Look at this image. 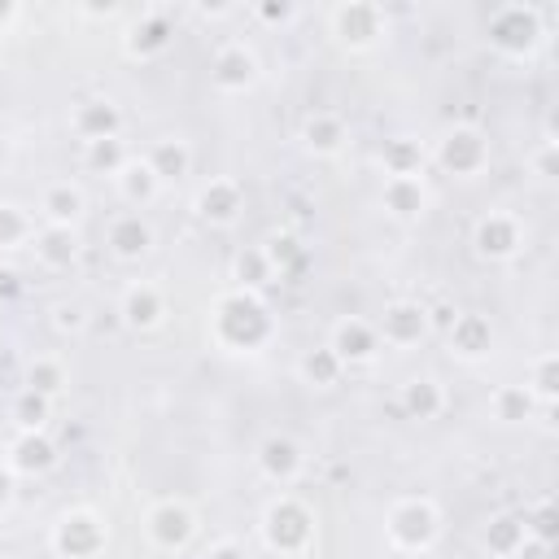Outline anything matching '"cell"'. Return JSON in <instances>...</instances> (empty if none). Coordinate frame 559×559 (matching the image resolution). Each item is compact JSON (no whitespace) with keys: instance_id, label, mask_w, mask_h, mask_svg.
<instances>
[{"instance_id":"1","label":"cell","mask_w":559,"mask_h":559,"mask_svg":"<svg viewBox=\"0 0 559 559\" xmlns=\"http://www.w3.org/2000/svg\"><path fill=\"white\" fill-rule=\"evenodd\" d=\"M214 336L227 345V349H253L271 336V314L262 306L258 293H227L218 306H214Z\"/></svg>"},{"instance_id":"2","label":"cell","mask_w":559,"mask_h":559,"mask_svg":"<svg viewBox=\"0 0 559 559\" xmlns=\"http://www.w3.org/2000/svg\"><path fill=\"white\" fill-rule=\"evenodd\" d=\"M310 537H314V515H310V507L301 498L280 493L275 502H266V511H262V542L271 550L301 555L310 546Z\"/></svg>"},{"instance_id":"3","label":"cell","mask_w":559,"mask_h":559,"mask_svg":"<svg viewBox=\"0 0 559 559\" xmlns=\"http://www.w3.org/2000/svg\"><path fill=\"white\" fill-rule=\"evenodd\" d=\"M384 533L397 550H428L441 533V511L432 498H402V502H393Z\"/></svg>"},{"instance_id":"4","label":"cell","mask_w":559,"mask_h":559,"mask_svg":"<svg viewBox=\"0 0 559 559\" xmlns=\"http://www.w3.org/2000/svg\"><path fill=\"white\" fill-rule=\"evenodd\" d=\"M489 39L507 57H528L542 44V13L533 4H502L489 17Z\"/></svg>"},{"instance_id":"5","label":"cell","mask_w":559,"mask_h":559,"mask_svg":"<svg viewBox=\"0 0 559 559\" xmlns=\"http://www.w3.org/2000/svg\"><path fill=\"white\" fill-rule=\"evenodd\" d=\"M105 524L96 511H66L52 528V550L57 559H96L105 550Z\"/></svg>"},{"instance_id":"6","label":"cell","mask_w":559,"mask_h":559,"mask_svg":"<svg viewBox=\"0 0 559 559\" xmlns=\"http://www.w3.org/2000/svg\"><path fill=\"white\" fill-rule=\"evenodd\" d=\"M144 533H148V542H153L157 550H183V546L192 542V533H197V515H192L183 502L162 498V502L148 507Z\"/></svg>"},{"instance_id":"7","label":"cell","mask_w":559,"mask_h":559,"mask_svg":"<svg viewBox=\"0 0 559 559\" xmlns=\"http://www.w3.org/2000/svg\"><path fill=\"white\" fill-rule=\"evenodd\" d=\"M437 162H441V170L472 179L489 162V144H485V135L476 127H454V131H445L437 140Z\"/></svg>"},{"instance_id":"8","label":"cell","mask_w":559,"mask_h":559,"mask_svg":"<svg viewBox=\"0 0 559 559\" xmlns=\"http://www.w3.org/2000/svg\"><path fill=\"white\" fill-rule=\"evenodd\" d=\"M332 35H336L341 44H349V48H371V44L384 35V13H380V4H358V0L336 4V9H332Z\"/></svg>"},{"instance_id":"9","label":"cell","mask_w":559,"mask_h":559,"mask_svg":"<svg viewBox=\"0 0 559 559\" xmlns=\"http://www.w3.org/2000/svg\"><path fill=\"white\" fill-rule=\"evenodd\" d=\"M472 245H476V253L489 258V262H507V258H515L520 245H524V236H520V218H515V214H502V210H489V214L476 223Z\"/></svg>"},{"instance_id":"10","label":"cell","mask_w":559,"mask_h":559,"mask_svg":"<svg viewBox=\"0 0 559 559\" xmlns=\"http://www.w3.org/2000/svg\"><path fill=\"white\" fill-rule=\"evenodd\" d=\"M428 328H432V310L428 306H419V301H393V306H384L376 336L384 345H419L428 336Z\"/></svg>"},{"instance_id":"11","label":"cell","mask_w":559,"mask_h":559,"mask_svg":"<svg viewBox=\"0 0 559 559\" xmlns=\"http://www.w3.org/2000/svg\"><path fill=\"white\" fill-rule=\"evenodd\" d=\"M210 79H214V87H223V92H245V87H253V79H258V57H253V48H245L240 39L223 44V48L214 52V61H210Z\"/></svg>"},{"instance_id":"12","label":"cell","mask_w":559,"mask_h":559,"mask_svg":"<svg viewBox=\"0 0 559 559\" xmlns=\"http://www.w3.org/2000/svg\"><path fill=\"white\" fill-rule=\"evenodd\" d=\"M328 349L341 358V362H367L376 349H380V336H376V323H367V319H354V314H345L336 328H332V336H328Z\"/></svg>"},{"instance_id":"13","label":"cell","mask_w":559,"mask_h":559,"mask_svg":"<svg viewBox=\"0 0 559 559\" xmlns=\"http://www.w3.org/2000/svg\"><path fill=\"white\" fill-rule=\"evenodd\" d=\"M197 214L205 218V223H214V227H231L236 218H240V183L236 179H210L201 192H197Z\"/></svg>"},{"instance_id":"14","label":"cell","mask_w":559,"mask_h":559,"mask_svg":"<svg viewBox=\"0 0 559 559\" xmlns=\"http://www.w3.org/2000/svg\"><path fill=\"white\" fill-rule=\"evenodd\" d=\"M301 463H306V454H301V445H297L293 437L271 432V437L258 445V467H262V476H266V480H275V485L297 480Z\"/></svg>"},{"instance_id":"15","label":"cell","mask_w":559,"mask_h":559,"mask_svg":"<svg viewBox=\"0 0 559 559\" xmlns=\"http://www.w3.org/2000/svg\"><path fill=\"white\" fill-rule=\"evenodd\" d=\"M380 201L393 218H419L428 210V188H424L419 175H384Z\"/></svg>"},{"instance_id":"16","label":"cell","mask_w":559,"mask_h":559,"mask_svg":"<svg viewBox=\"0 0 559 559\" xmlns=\"http://www.w3.org/2000/svg\"><path fill=\"white\" fill-rule=\"evenodd\" d=\"M118 314H122V323L127 328H157L162 323V314H166V297L153 288V284H131L127 293H122V301H118Z\"/></svg>"},{"instance_id":"17","label":"cell","mask_w":559,"mask_h":559,"mask_svg":"<svg viewBox=\"0 0 559 559\" xmlns=\"http://www.w3.org/2000/svg\"><path fill=\"white\" fill-rule=\"evenodd\" d=\"M57 463V445L44 437V432H17V441L9 445V472H22V476H39Z\"/></svg>"},{"instance_id":"18","label":"cell","mask_w":559,"mask_h":559,"mask_svg":"<svg viewBox=\"0 0 559 559\" xmlns=\"http://www.w3.org/2000/svg\"><path fill=\"white\" fill-rule=\"evenodd\" d=\"M31 240H35V258H39L44 266H52V271H61V266H70V262L79 258V231H74V227H52V223H44Z\"/></svg>"},{"instance_id":"19","label":"cell","mask_w":559,"mask_h":559,"mask_svg":"<svg viewBox=\"0 0 559 559\" xmlns=\"http://www.w3.org/2000/svg\"><path fill=\"white\" fill-rule=\"evenodd\" d=\"M74 131L83 135V144H92V140H114L118 135V127H122V118H118V105L114 100H87V105H79L74 109Z\"/></svg>"},{"instance_id":"20","label":"cell","mask_w":559,"mask_h":559,"mask_svg":"<svg viewBox=\"0 0 559 559\" xmlns=\"http://www.w3.org/2000/svg\"><path fill=\"white\" fill-rule=\"evenodd\" d=\"M445 328H450V349H454V354H463V358L489 354L493 332H489V319H485V314H463V310H459Z\"/></svg>"},{"instance_id":"21","label":"cell","mask_w":559,"mask_h":559,"mask_svg":"<svg viewBox=\"0 0 559 559\" xmlns=\"http://www.w3.org/2000/svg\"><path fill=\"white\" fill-rule=\"evenodd\" d=\"M301 140H306V148H310V153H323V157H332V153H341V148H345L349 131H345V122H341L336 114L319 109V114H310V118H306V127H301Z\"/></svg>"},{"instance_id":"22","label":"cell","mask_w":559,"mask_h":559,"mask_svg":"<svg viewBox=\"0 0 559 559\" xmlns=\"http://www.w3.org/2000/svg\"><path fill=\"white\" fill-rule=\"evenodd\" d=\"M148 245H153V231H148V223L140 218V214H118L114 223H109V249L118 253V258H144L148 253Z\"/></svg>"},{"instance_id":"23","label":"cell","mask_w":559,"mask_h":559,"mask_svg":"<svg viewBox=\"0 0 559 559\" xmlns=\"http://www.w3.org/2000/svg\"><path fill=\"white\" fill-rule=\"evenodd\" d=\"M402 406H406L411 419H437L445 411V393L432 376H415V380L402 384Z\"/></svg>"},{"instance_id":"24","label":"cell","mask_w":559,"mask_h":559,"mask_svg":"<svg viewBox=\"0 0 559 559\" xmlns=\"http://www.w3.org/2000/svg\"><path fill=\"white\" fill-rule=\"evenodd\" d=\"M144 162L153 166L157 183H166V179H183V175H188V166H192V148H188L183 140H175V135H166V140H157V144L148 148V157H144Z\"/></svg>"},{"instance_id":"25","label":"cell","mask_w":559,"mask_h":559,"mask_svg":"<svg viewBox=\"0 0 559 559\" xmlns=\"http://www.w3.org/2000/svg\"><path fill=\"white\" fill-rule=\"evenodd\" d=\"M524 542H528V533H524V515L502 511V515H493V520L485 524V546H489L493 555H502V559H515V555L524 550Z\"/></svg>"},{"instance_id":"26","label":"cell","mask_w":559,"mask_h":559,"mask_svg":"<svg viewBox=\"0 0 559 559\" xmlns=\"http://www.w3.org/2000/svg\"><path fill=\"white\" fill-rule=\"evenodd\" d=\"M39 210H44V218H48L52 227H74V223L83 218V192H79L74 183H52V188L44 192Z\"/></svg>"},{"instance_id":"27","label":"cell","mask_w":559,"mask_h":559,"mask_svg":"<svg viewBox=\"0 0 559 559\" xmlns=\"http://www.w3.org/2000/svg\"><path fill=\"white\" fill-rule=\"evenodd\" d=\"M166 44H170V22L162 13H144L127 35V52L135 57H157Z\"/></svg>"},{"instance_id":"28","label":"cell","mask_w":559,"mask_h":559,"mask_svg":"<svg viewBox=\"0 0 559 559\" xmlns=\"http://www.w3.org/2000/svg\"><path fill=\"white\" fill-rule=\"evenodd\" d=\"M114 179H118L122 201H131V205H144V201L157 192V175H153V166H148L144 157H127Z\"/></svg>"},{"instance_id":"29","label":"cell","mask_w":559,"mask_h":559,"mask_svg":"<svg viewBox=\"0 0 559 559\" xmlns=\"http://www.w3.org/2000/svg\"><path fill=\"white\" fill-rule=\"evenodd\" d=\"M297 371H301V380H306V384L328 389V384H336V380H341L345 362H341V358H336V354L323 345V349H310V354L301 358V367H297Z\"/></svg>"},{"instance_id":"30","label":"cell","mask_w":559,"mask_h":559,"mask_svg":"<svg viewBox=\"0 0 559 559\" xmlns=\"http://www.w3.org/2000/svg\"><path fill=\"white\" fill-rule=\"evenodd\" d=\"M231 271H236V280H240V288H245V293H258L262 284H271V280H275V271H271V262H266V253H262V249H240V253H236V262H231Z\"/></svg>"},{"instance_id":"31","label":"cell","mask_w":559,"mask_h":559,"mask_svg":"<svg viewBox=\"0 0 559 559\" xmlns=\"http://www.w3.org/2000/svg\"><path fill=\"white\" fill-rule=\"evenodd\" d=\"M524 389L533 393V402L550 406V402H555V393H559V358H555V354L533 358V367H528V384H524Z\"/></svg>"},{"instance_id":"32","label":"cell","mask_w":559,"mask_h":559,"mask_svg":"<svg viewBox=\"0 0 559 559\" xmlns=\"http://www.w3.org/2000/svg\"><path fill=\"white\" fill-rule=\"evenodd\" d=\"M533 393L524 389V384H502V389H493V415L502 419V424H520V419H528L533 415Z\"/></svg>"},{"instance_id":"33","label":"cell","mask_w":559,"mask_h":559,"mask_svg":"<svg viewBox=\"0 0 559 559\" xmlns=\"http://www.w3.org/2000/svg\"><path fill=\"white\" fill-rule=\"evenodd\" d=\"M48 406H52V397H44V393H35V389H22V393L13 397V419H17V428H22V432H44Z\"/></svg>"},{"instance_id":"34","label":"cell","mask_w":559,"mask_h":559,"mask_svg":"<svg viewBox=\"0 0 559 559\" xmlns=\"http://www.w3.org/2000/svg\"><path fill=\"white\" fill-rule=\"evenodd\" d=\"M61 384H66V367H61L57 358H35V362L26 367V389H35V393H44V397H57Z\"/></svg>"},{"instance_id":"35","label":"cell","mask_w":559,"mask_h":559,"mask_svg":"<svg viewBox=\"0 0 559 559\" xmlns=\"http://www.w3.org/2000/svg\"><path fill=\"white\" fill-rule=\"evenodd\" d=\"M83 162H87L92 170L118 175V170H122V162H127V153H122V140H118V135H114V140H92V144H87V153H83Z\"/></svg>"},{"instance_id":"36","label":"cell","mask_w":559,"mask_h":559,"mask_svg":"<svg viewBox=\"0 0 559 559\" xmlns=\"http://www.w3.org/2000/svg\"><path fill=\"white\" fill-rule=\"evenodd\" d=\"M31 236H35L31 214L4 201V205H0V245H22V240H31Z\"/></svg>"},{"instance_id":"37","label":"cell","mask_w":559,"mask_h":559,"mask_svg":"<svg viewBox=\"0 0 559 559\" xmlns=\"http://www.w3.org/2000/svg\"><path fill=\"white\" fill-rule=\"evenodd\" d=\"M384 170L389 175H419V148L411 140H393L384 148Z\"/></svg>"},{"instance_id":"38","label":"cell","mask_w":559,"mask_h":559,"mask_svg":"<svg viewBox=\"0 0 559 559\" xmlns=\"http://www.w3.org/2000/svg\"><path fill=\"white\" fill-rule=\"evenodd\" d=\"M262 253H266L271 271H280V275H284V271H288V266H293V262L301 258V245H297V240H293V236L284 231V236H271V240L262 245Z\"/></svg>"},{"instance_id":"39","label":"cell","mask_w":559,"mask_h":559,"mask_svg":"<svg viewBox=\"0 0 559 559\" xmlns=\"http://www.w3.org/2000/svg\"><path fill=\"white\" fill-rule=\"evenodd\" d=\"M57 328H83V306H57Z\"/></svg>"},{"instance_id":"40","label":"cell","mask_w":559,"mask_h":559,"mask_svg":"<svg viewBox=\"0 0 559 559\" xmlns=\"http://www.w3.org/2000/svg\"><path fill=\"white\" fill-rule=\"evenodd\" d=\"M13 502V472H9V463H0V507H9Z\"/></svg>"},{"instance_id":"41","label":"cell","mask_w":559,"mask_h":559,"mask_svg":"<svg viewBox=\"0 0 559 559\" xmlns=\"http://www.w3.org/2000/svg\"><path fill=\"white\" fill-rule=\"evenodd\" d=\"M17 288H22V280H17V271H9V266H4V271H0V297H13Z\"/></svg>"},{"instance_id":"42","label":"cell","mask_w":559,"mask_h":559,"mask_svg":"<svg viewBox=\"0 0 559 559\" xmlns=\"http://www.w3.org/2000/svg\"><path fill=\"white\" fill-rule=\"evenodd\" d=\"M210 559H245V555H240V546H236V542H218V546L210 550Z\"/></svg>"},{"instance_id":"43","label":"cell","mask_w":559,"mask_h":559,"mask_svg":"<svg viewBox=\"0 0 559 559\" xmlns=\"http://www.w3.org/2000/svg\"><path fill=\"white\" fill-rule=\"evenodd\" d=\"M262 17H280V22H284V17H293V9H288V4H280V9H275V4H262Z\"/></svg>"}]
</instances>
